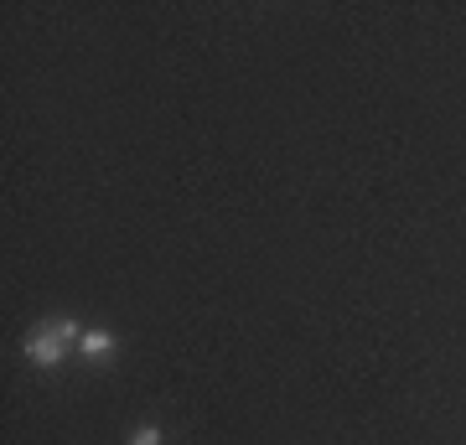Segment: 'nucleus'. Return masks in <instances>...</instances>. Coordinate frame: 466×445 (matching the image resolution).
I'll return each instance as SVG.
<instances>
[{"instance_id": "f257e3e1", "label": "nucleus", "mask_w": 466, "mask_h": 445, "mask_svg": "<svg viewBox=\"0 0 466 445\" xmlns=\"http://www.w3.org/2000/svg\"><path fill=\"white\" fill-rule=\"evenodd\" d=\"M67 342H84L78 321H73V316H52V321H42V327L26 337V358H32L36 368H57L63 352H67Z\"/></svg>"}, {"instance_id": "f03ea898", "label": "nucleus", "mask_w": 466, "mask_h": 445, "mask_svg": "<svg viewBox=\"0 0 466 445\" xmlns=\"http://www.w3.org/2000/svg\"><path fill=\"white\" fill-rule=\"evenodd\" d=\"M78 347H84L88 363H104V358H115V337H109V331H99V327L84 331V342H78Z\"/></svg>"}, {"instance_id": "7ed1b4c3", "label": "nucleus", "mask_w": 466, "mask_h": 445, "mask_svg": "<svg viewBox=\"0 0 466 445\" xmlns=\"http://www.w3.org/2000/svg\"><path fill=\"white\" fill-rule=\"evenodd\" d=\"M130 445H161V430H156V425H140V430L130 435Z\"/></svg>"}]
</instances>
